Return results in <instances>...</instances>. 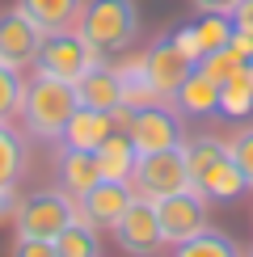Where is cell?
Instances as JSON below:
<instances>
[{
    "label": "cell",
    "instance_id": "1",
    "mask_svg": "<svg viewBox=\"0 0 253 257\" xmlns=\"http://www.w3.org/2000/svg\"><path fill=\"white\" fill-rule=\"evenodd\" d=\"M186 165H190V186L203 190L207 202H228V198H240L249 190L245 173H240V165L232 160L228 144L219 135H194L186 139Z\"/></svg>",
    "mask_w": 253,
    "mask_h": 257
},
{
    "label": "cell",
    "instance_id": "2",
    "mask_svg": "<svg viewBox=\"0 0 253 257\" xmlns=\"http://www.w3.org/2000/svg\"><path fill=\"white\" fill-rule=\"evenodd\" d=\"M76 30L89 42V51L105 63L110 55H118V51H126L135 42V34H140V5L135 0H84Z\"/></svg>",
    "mask_w": 253,
    "mask_h": 257
},
{
    "label": "cell",
    "instance_id": "3",
    "mask_svg": "<svg viewBox=\"0 0 253 257\" xmlns=\"http://www.w3.org/2000/svg\"><path fill=\"white\" fill-rule=\"evenodd\" d=\"M76 105H80L76 84L34 72V80H26V97H21V122L34 139H59Z\"/></svg>",
    "mask_w": 253,
    "mask_h": 257
},
{
    "label": "cell",
    "instance_id": "4",
    "mask_svg": "<svg viewBox=\"0 0 253 257\" xmlns=\"http://www.w3.org/2000/svg\"><path fill=\"white\" fill-rule=\"evenodd\" d=\"M72 219H76V198L68 190H34V194L17 198L13 211L17 236H38V240H55Z\"/></svg>",
    "mask_w": 253,
    "mask_h": 257
},
{
    "label": "cell",
    "instance_id": "5",
    "mask_svg": "<svg viewBox=\"0 0 253 257\" xmlns=\"http://www.w3.org/2000/svg\"><path fill=\"white\" fill-rule=\"evenodd\" d=\"M93 63H101V59L89 51V42H84L80 30L72 26V30H51V34H42L38 55H34V63H30V68L42 72V76L80 84V76L93 68Z\"/></svg>",
    "mask_w": 253,
    "mask_h": 257
},
{
    "label": "cell",
    "instance_id": "6",
    "mask_svg": "<svg viewBox=\"0 0 253 257\" xmlns=\"http://www.w3.org/2000/svg\"><path fill=\"white\" fill-rule=\"evenodd\" d=\"M190 186V165H186V148H165V152H148L135 156V173L131 190L144 198H165Z\"/></svg>",
    "mask_w": 253,
    "mask_h": 257
},
{
    "label": "cell",
    "instance_id": "7",
    "mask_svg": "<svg viewBox=\"0 0 253 257\" xmlns=\"http://www.w3.org/2000/svg\"><path fill=\"white\" fill-rule=\"evenodd\" d=\"M135 144V156H148V152H165V148H182L186 144V131H182V114L173 110V101H152V105H140L131 114V126H126Z\"/></svg>",
    "mask_w": 253,
    "mask_h": 257
},
{
    "label": "cell",
    "instance_id": "8",
    "mask_svg": "<svg viewBox=\"0 0 253 257\" xmlns=\"http://www.w3.org/2000/svg\"><path fill=\"white\" fill-rule=\"evenodd\" d=\"M152 207H156V223H161L165 244H182L194 232L207 228V194L194 186L177 190V194H165V198H152Z\"/></svg>",
    "mask_w": 253,
    "mask_h": 257
},
{
    "label": "cell",
    "instance_id": "9",
    "mask_svg": "<svg viewBox=\"0 0 253 257\" xmlns=\"http://www.w3.org/2000/svg\"><path fill=\"white\" fill-rule=\"evenodd\" d=\"M114 240H118V249L126 257H156L161 253V223H156V207H152V198H144V194H135L131 198V207L118 215V223H114Z\"/></svg>",
    "mask_w": 253,
    "mask_h": 257
},
{
    "label": "cell",
    "instance_id": "10",
    "mask_svg": "<svg viewBox=\"0 0 253 257\" xmlns=\"http://www.w3.org/2000/svg\"><path fill=\"white\" fill-rule=\"evenodd\" d=\"M131 198H135V190H131V181H93L84 194H76V215L84 223H93V228H114L118 223V215L126 207H131Z\"/></svg>",
    "mask_w": 253,
    "mask_h": 257
},
{
    "label": "cell",
    "instance_id": "11",
    "mask_svg": "<svg viewBox=\"0 0 253 257\" xmlns=\"http://www.w3.org/2000/svg\"><path fill=\"white\" fill-rule=\"evenodd\" d=\"M38 42H42V26L26 9H9L0 13V59L13 63V68H26L38 55Z\"/></svg>",
    "mask_w": 253,
    "mask_h": 257
},
{
    "label": "cell",
    "instance_id": "12",
    "mask_svg": "<svg viewBox=\"0 0 253 257\" xmlns=\"http://www.w3.org/2000/svg\"><path fill=\"white\" fill-rule=\"evenodd\" d=\"M144 68H148V76H152L156 93H161V97L169 101V97H173V89L190 76V68H194V63H190L182 51L173 47V38L165 34V38H156L152 47L144 51Z\"/></svg>",
    "mask_w": 253,
    "mask_h": 257
},
{
    "label": "cell",
    "instance_id": "13",
    "mask_svg": "<svg viewBox=\"0 0 253 257\" xmlns=\"http://www.w3.org/2000/svg\"><path fill=\"white\" fill-rule=\"evenodd\" d=\"M173 110L182 114V118H215L219 114V84L203 76L198 68H190V76L173 89Z\"/></svg>",
    "mask_w": 253,
    "mask_h": 257
},
{
    "label": "cell",
    "instance_id": "14",
    "mask_svg": "<svg viewBox=\"0 0 253 257\" xmlns=\"http://www.w3.org/2000/svg\"><path fill=\"white\" fill-rule=\"evenodd\" d=\"M114 131L110 110H93V105H76V114L59 131V148H80V152H97L105 135Z\"/></svg>",
    "mask_w": 253,
    "mask_h": 257
},
{
    "label": "cell",
    "instance_id": "15",
    "mask_svg": "<svg viewBox=\"0 0 253 257\" xmlns=\"http://www.w3.org/2000/svg\"><path fill=\"white\" fill-rule=\"evenodd\" d=\"M76 97H80V105H93V110H114V105H122L118 68L93 63V68L80 76V84H76Z\"/></svg>",
    "mask_w": 253,
    "mask_h": 257
},
{
    "label": "cell",
    "instance_id": "16",
    "mask_svg": "<svg viewBox=\"0 0 253 257\" xmlns=\"http://www.w3.org/2000/svg\"><path fill=\"white\" fill-rule=\"evenodd\" d=\"M93 156H97V169H101L105 181H131V173H135V144H131L126 131H110L105 144Z\"/></svg>",
    "mask_w": 253,
    "mask_h": 257
},
{
    "label": "cell",
    "instance_id": "17",
    "mask_svg": "<svg viewBox=\"0 0 253 257\" xmlns=\"http://www.w3.org/2000/svg\"><path fill=\"white\" fill-rule=\"evenodd\" d=\"M93 181H101L97 156L80 152V148H63V156H59V186L76 198V194H84V190L93 186Z\"/></svg>",
    "mask_w": 253,
    "mask_h": 257
},
{
    "label": "cell",
    "instance_id": "18",
    "mask_svg": "<svg viewBox=\"0 0 253 257\" xmlns=\"http://www.w3.org/2000/svg\"><path fill=\"white\" fill-rule=\"evenodd\" d=\"M118 84H122V105H131V110L165 101L161 93H156L152 76H148V68H144V55H131L126 63H118Z\"/></svg>",
    "mask_w": 253,
    "mask_h": 257
},
{
    "label": "cell",
    "instance_id": "19",
    "mask_svg": "<svg viewBox=\"0 0 253 257\" xmlns=\"http://www.w3.org/2000/svg\"><path fill=\"white\" fill-rule=\"evenodd\" d=\"M17 9H26L42 26V34H51V30H72L76 26L84 0H17Z\"/></svg>",
    "mask_w": 253,
    "mask_h": 257
},
{
    "label": "cell",
    "instance_id": "20",
    "mask_svg": "<svg viewBox=\"0 0 253 257\" xmlns=\"http://www.w3.org/2000/svg\"><path fill=\"white\" fill-rule=\"evenodd\" d=\"M173 257H245V249H240L228 232H219V228H211V223H207V228L194 232L190 240L173 244Z\"/></svg>",
    "mask_w": 253,
    "mask_h": 257
},
{
    "label": "cell",
    "instance_id": "21",
    "mask_svg": "<svg viewBox=\"0 0 253 257\" xmlns=\"http://www.w3.org/2000/svg\"><path fill=\"white\" fill-rule=\"evenodd\" d=\"M55 257H101V240H97V228L84 223L80 215L68 223V228L55 236Z\"/></svg>",
    "mask_w": 253,
    "mask_h": 257
},
{
    "label": "cell",
    "instance_id": "22",
    "mask_svg": "<svg viewBox=\"0 0 253 257\" xmlns=\"http://www.w3.org/2000/svg\"><path fill=\"white\" fill-rule=\"evenodd\" d=\"M26 173V139L9 122H0V186H17Z\"/></svg>",
    "mask_w": 253,
    "mask_h": 257
},
{
    "label": "cell",
    "instance_id": "23",
    "mask_svg": "<svg viewBox=\"0 0 253 257\" xmlns=\"http://www.w3.org/2000/svg\"><path fill=\"white\" fill-rule=\"evenodd\" d=\"M194 26V38H198V47H203V55L207 51H215V47H228V38H232V13H203L198 21H190Z\"/></svg>",
    "mask_w": 253,
    "mask_h": 257
},
{
    "label": "cell",
    "instance_id": "24",
    "mask_svg": "<svg viewBox=\"0 0 253 257\" xmlns=\"http://www.w3.org/2000/svg\"><path fill=\"white\" fill-rule=\"evenodd\" d=\"M21 97H26V80H21V68L0 59V122L17 118L21 114Z\"/></svg>",
    "mask_w": 253,
    "mask_h": 257
},
{
    "label": "cell",
    "instance_id": "25",
    "mask_svg": "<svg viewBox=\"0 0 253 257\" xmlns=\"http://www.w3.org/2000/svg\"><path fill=\"white\" fill-rule=\"evenodd\" d=\"M219 114L245 122L253 114V89H245V84H236V80H224L219 84Z\"/></svg>",
    "mask_w": 253,
    "mask_h": 257
},
{
    "label": "cell",
    "instance_id": "26",
    "mask_svg": "<svg viewBox=\"0 0 253 257\" xmlns=\"http://www.w3.org/2000/svg\"><path fill=\"white\" fill-rule=\"evenodd\" d=\"M240 63H245V59H240V55H236V51H232V47H215V51H207V55L198 59L194 68L203 72V76H211L215 84H224V80L232 76V72L240 68Z\"/></svg>",
    "mask_w": 253,
    "mask_h": 257
},
{
    "label": "cell",
    "instance_id": "27",
    "mask_svg": "<svg viewBox=\"0 0 253 257\" xmlns=\"http://www.w3.org/2000/svg\"><path fill=\"white\" fill-rule=\"evenodd\" d=\"M228 152H232V160L240 165V173H245L249 190H253V122H249V126H236V131H232Z\"/></svg>",
    "mask_w": 253,
    "mask_h": 257
},
{
    "label": "cell",
    "instance_id": "28",
    "mask_svg": "<svg viewBox=\"0 0 253 257\" xmlns=\"http://www.w3.org/2000/svg\"><path fill=\"white\" fill-rule=\"evenodd\" d=\"M169 38H173V47L182 51L190 63H198V59H203V47H198V38H194V26H177Z\"/></svg>",
    "mask_w": 253,
    "mask_h": 257
},
{
    "label": "cell",
    "instance_id": "29",
    "mask_svg": "<svg viewBox=\"0 0 253 257\" xmlns=\"http://www.w3.org/2000/svg\"><path fill=\"white\" fill-rule=\"evenodd\" d=\"M13 257H55V240H38V236H17Z\"/></svg>",
    "mask_w": 253,
    "mask_h": 257
},
{
    "label": "cell",
    "instance_id": "30",
    "mask_svg": "<svg viewBox=\"0 0 253 257\" xmlns=\"http://www.w3.org/2000/svg\"><path fill=\"white\" fill-rule=\"evenodd\" d=\"M232 26L253 34V0H236V9H232Z\"/></svg>",
    "mask_w": 253,
    "mask_h": 257
},
{
    "label": "cell",
    "instance_id": "31",
    "mask_svg": "<svg viewBox=\"0 0 253 257\" xmlns=\"http://www.w3.org/2000/svg\"><path fill=\"white\" fill-rule=\"evenodd\" d=\"M17 211V186H0V223H9Z\"/></svg>",
    "mask_w": 253,
    "mask_h": 257
},
{
    "label": "cell",
    "instance_id": "32",
    "mask_svg": "<svg viewBox=\"0 0 253 257\" xmlns=\"http://www.w3.org/2000/svg\"><path fill=\"white\" fill-rule=\"evenodd\" d=\"M198 13H232L236 9V0H194Z\"/></svg>",
    "mask_w": 253,
    "mask_h": 257
},
{
    "label": "cell",
    "instance_id": "33",
    "mask_svg": "<svg viewBox=\"0 0 253 257\" xmlns=\"http://www.w3.org/2000/svg\"><path fill=\"white\" fill-rule=\"evenodd\" d=\"M245 257H253V249H249V253H245Z\"/></svg>",
    "mask_w": 253,
    "mask_h": 257
}]
</instances>
